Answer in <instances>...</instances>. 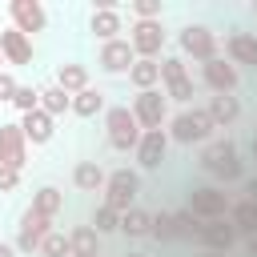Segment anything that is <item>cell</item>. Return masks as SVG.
I'll return each instance as SVG.
<instances>
[{
	"label": "cell",
	"instance_id": "obj_1",
	"mask_svg": "<svg viewBox=\"0 0 257 257\" xmlns=\"http://www.w3.org/2000/svg\"><path fill=\"white\" fill-rule=\"evenodd\" d=\"M197 165L225 189V185H233V181H245V161H241V153H237V141L233 137H213L205 149H201V157H197Z\"/></svg>",
	"mask_w": 257,
	"mask_h": 257
},
{
	"label": "cell",
	"instance_id": "obj_2",
	"mask_svg": "<svg viewBox=\"0 0 257 257\" xmlns=\"http://www.w3.org/2000/svg\"><path fill=\"white\" fill-rule=\"evenodd\" d=\"M165 128H169V141H173V145H185V149H193V145H209L213 133H217V124L209 120V112L197 108V104H189V108H181L177 116H169Z\"/></svg>",
	"mask_w": 257,
	"mask_h": 257
},
{
	"label": "cell",
	"instance_id": "obj_3",
	"mask_svg": "<svg viewBox=\"0 0 257 257\" xmlns=\"http://www.w3.org/2000/svg\"><path fill=\"white\" fill-rule=\"evenodd\" d=\"M104 137H108V149H116V153H137V145H141V124H137V116H133V108L128 104H112L108 112H104Z\"/></svg>",
	"mask_w": 257,
	"mask_h": 257
},
{
	"label": "cell",
	"instance_id": "obj_4",
	"mask_svg": "<svg viewBox=\"0 0 257 257\" xmlns=\"http://www.w3.org/2000/svg\"><path fill=\"white\" fill-rule=\"evenodd\" d=\"M177 48H181L185 60H197V64H209V60L221 56V40H217V32L209 24H185V28H177Z\"/></svg>",
	"mask_w": 257,
	"mask_h": 257
},
{
	"label": "cell",
	"instance_id": "obj_5",
	"mask_svg": "<svg viewBox=\"0 0 257 257\" xmlns=\"http://www.w3.org/2000/svg\"><path fill=\"white\" fill-rule=\"evenodd\" d=\"M137 197H141V173L137 169H112L104 181V205L124 217L128 209H137Z\"/></svg>",
	"mask_w": 257,
	"mask_h": 257
},
{
	"label": "cell",
	"instance_id": "obj_6",
	"mask_svg": "<svg viewBox=\"0 0 257 257\" xmlns=\"http://www.w3.org/2000/svg\"><path fill=\"white\" fill-rule=\"evenodd\" d=\"M165 40H169V32H165L161 20H133L128 24V44H133L137 60H161Z\"/></svg>",
	"mask_w": 257,
	"mask_h": 257
},
{
	"label": "cell",
	"instance_id": "obj_7",
	"mask_svg": "<svg viewBox=\"0 0 257 257\" xmlns=\"http://www.w3.org/2000/svg\"><path fill=\"white\" fill-rule=\"evenodd\" d=\"M128 108H133V116H137L141 133H157V128H165V124H169V96H165V88L137 92Z\"/></svg>",
	"mask_w": 257,
	"mask_h": 257
},
{
	"label": "cell",
	"instance_id": "obj_8",
	"mask_svg": "<svg viewBox=\"0 0 257 257\" xmlns=\"http://www.w3.org/2000/svg\"><path fill=\"white\" fill-rule=\"evenodd\" d=\"M185 209L193 217H201V221H221V217H229L233 201H229V193L221 185H201V189H189V205Z\"/></svg>",
	"mask_w": 257,
	"mask_h": 257
},
{
	"label": "cell",
	"instance_id": "obj_9",
	"mask_svg": "<svg viewBox=\"0 0 257 257\" xmlns=\"http://www.w3.org/2000/svg\"><path fill=\"white\" fill-rule=\"evenodd\" d=\"M48 233H52V217H44V213H36V209H24L12 245H16L20 257H28V253H40V241H44Z\"/></svg>",
	"mask_w": 257,
	"mask_h": 257
},
{
	"label": "cell",
	"instance_id": "obj_10",
	"mask_svg": "<svg viewBox=\"0 0 257 257\" xmlns=\"http://www.w3.org/2000/svg\"><path fill=\"white\" fill-rule=\"evenodd\" d=\"M28 137H24V128H20V120H4L0 124V165H8V169H24L28 165Z\"/></svg>",
	"mask_w": 257,
	"mask_h": 257
},
{
	"label": "cell",
	"instance_id": "obj_11",
	"mask_svg": "<svg viewBox=\"0 0 257 257\" xmlns=\"http://www.w3.org/2000/svg\"><path fill=\"white\" fill-rule=\"evenodd\" d=\"M8 16H12V28L24 32L28 40L48 28V8H44L40 0H12V4H8Z\"/></svg>",
	"mask_w": 257,
	"mask_h": 257
},
{
	"label": "cell",
	"instance_id": "obj_12",
	"mask_svg": "<svg viewBox=\"0 0 257 257\" xmlns=\"http://www.w3.org/2000/svg\"><path fill=\"white\" fill-rule=\"evenodd\" d=\"M96 64H100V72H108V76H128V68L137 64V52H133L128 36L100 44V52H96Z\"/></svg>",
	"mask_w": 257,
	"mask_h": 257
},
{
	"label": "cell",
	"instance_id": "obj_13",
	"mask_svg": "<svg viewBox=\"0 0 257 257\" xmlns=\"http://www.w3.org/2000/svg\"><path fill=\"white\" fill-rule=\"evenodd\" d=\"M201 80H205V88H209L213 96H225V92H237L241 72H237V64H229L225 56H217V60L201 64Z\"/></svg>",
	"mask_w": 257,
	"mask_h": 257
},
{
	"label": "cell",
	"instance_id": "obj_14",
	"mask_svg": "<svg viewBox=\"0 0 257 257\" xmlns=\"http://www.w3.org/2000/svg\"><path fill=\"white\" fill-rule=\"evenodd\" d=\"M169 128H157V133H145L141 137V145H137V165L145 169V173H157L161 165H165V157H169Z\"/></svg>",
	"mask_w": 257,
	"mask_h": 257
},
{
	"label": "cell",
	"instance_id": "obj_15",
	"mask_svg": "<svg viewBox=\"0 0 257 257\" xmlns=\"http://www.w3.org/2000/svg\"><path fill=\"white\" fill-rule=\"evenodd\" d=\"M237 241H241V233L233 229L229 217H221V221H205V229H201V237H197V245H201V249H213V253H229Z\"/></svg>",
	"mask_w": 257,
	"mask_h": 257
},
{
	"label": "cell",
	"instance_id": "obj_16",
	"mask_svg": "<svg viewBox=\"0 0 257 257\" xmlns=\"http://www.w3.org/2000/svg\"><path fill=\"white\" fill-rule=\"evenodd\" d=\"M88 32H92L100 44L120 40V32H124V12H120V8H92V12H88Z\"/></svg>",
	"mask_w": 257,
	"mask_h": 257
},
{
	"label": "cell",
	"instance_id": "obj_17",
	"mask_svg": "<svg viewBox=\"0 0 257 257\" xmlns=\"http://www.w3.org/2000/svg\"><path fill=\"white\" fill-rule=\"evenodd\" d=\"M225 56H229V64H253L257 68V32L233 28L225 36Z\"/></svg>",
	"mask_w": 257,
	"mask_h": 257
},
{
	"label": "cell",
	"instance_id": "obj_18",
	"mask_svg": "<svg viewBox=\"0 0 257 257\" xmlns=\"http://www.w3.org/2000/svg\"><path fill=\"white\" fill-rule=\"evenodd\" d=\"M0 52H4V60L16 64V68H20V64H32V40H28L24 32H16L12 24L0 32Z\"/></svg>",
	"mask_w": 257,
	"mask_h": 257
},
{
	"label": "cell",
	"instance_id": "obj_19",
	"mask_svg": "<svg viewBox=\"0 0 257 257\" xmlns=\"http://www.w3.org/2000/svg\"><path fill=\"white\" fill-rule=\"evenodd\" d=\"M205 112H209V120H213L217 128H233V124L241 120V100H237L233 92H225V96H209Z\"/></svg>",
	"mask_w": 257,
	"mask_h": 257
},
{
	"label": "cell",
	"instance_id": "obj_20",
	"mask_svg": "<svg viewBox=\"0 0 257 257\" xmlns=\"http://www.w3.org/2000/svg\"><path fill=\"white\" fill-rule=\"evenodd\" d=\"M20 128H24L28 145H48V141L56 137V120H52L44 108H36V112H24V116H20Z\"/></svg>",
	"mask_w": 257,
	"mask_h": 257
},
{
	"label": "cell",
	"instance_id": "obj_21",
	"mask_svg": "<svg viewBox=\"0 0 257 257\" xmlns=\"http://www.w3.org/2000/svg\"><path fill=\"white\" fill-rule=\"evenodd\" d=\"M52 84H60L68 96H76V92H84L92 80H88V64H80V60H64V64H56V80Z\"/></svg>",
	"mask_w": 257,
	"mask_h": 257
},
{
	"label": "cell",
	"instance_id": "obj_22",
	"mask_svg": "<svg viewBox=\"0 0 257 257\" xmlns=\"http://www.w3.org/2000/svg\"><path fill=\"white\" fill-rule=\"evenodd\" d=\"M104 181H108V173H104L96 161H76V169H72V185H76L80 193H104Z\"/></svg>",
	"mask_w": 257,
	"mask_h": 257
},
{
	"label": "cell",
	"instance_id": "obj_23",
	"mask_svg": "<svg viewBox=\"0 0 257 257\" xmlns=\"http://www.w3.org/2000/svg\"><path fill=\"white\" fill-rule=\"evenodd\" d=\"M229 221H233V229L249 241V237H257V201H249V197H241V201H233V209H229Z\"/></svg>",
	"mask_w": 257,
	"mask_h": 257
},
{
	"label": "cell",
	"instance_id": "obj_24",
	"mask_svg": "<svg viewBox=\"0 0 257 257\" xmlns=\"http://www.w3.org/2000/svg\"><path fill=\"white\" fill-rule=\"evenodd\" d=\"M100 112H108V104H104V92L100 88H84V92H76L72 96V116H80V120H92V116H100Z\"/></svg>",
	"mask_w": 257,
	"mask_h": 257
},
{
	"label": "cell",
	"instance_id": "obj_25",
	"mask_svg": "<svg viewBox=\"0 0 257 257\" xmlns=\"http://www.w3.org/2000/svg\"><path fill=\"white\" fill-rule=\"evenodd\" d=\"M128 84L137 92H149V88H161V60H137L128 68Z\"/></svg>",
	"mask_w": 257,
	"mask_h": 257
},
{
	"label": "cell",
	"instance_id": "obj_26",
	"mask_svg": "<svg viewBox=\"0 0 257 257\" xmlns=\"http://www.w3.org/2000/svg\"><path fill=\"white\" fill-rule=\"evenodd\" d=\"M68 241H72V257H100V233L92 225H76Z\"/></svg>",
	"mask_w": 257,
	"mask_h": 257
},
{
	"label": "cell",
	"instance_id": "obj_27",
	"mask_svg": "<svg viewBox=\"0 0 257 257\" xmlns=\"http://www.w3.org/2000/svg\"><path fill=\"white\" fill-rule=\"evenodd\" d=\"M40 108L56 120V116H64V112H72V96L60 88V84H44L40 88Z\"/></svg>",
	"mask_w": 257,
	"mask_h": 257
},
{
	"label": "cell",
	"instance_id": "obj_28",
	"mask_svg": "<svg viewBox=\"0 0 257 257\" xmlns=\"http://www.w3.org/2000/svg\"><path fill=\"white\" fill-rule=\"evenodd\" d=\"M28 209H36V213H44V217L56 221V213L64 209V193H60L56 185H40V189L32 193V205H28Z\"/></svg>",
	"mask_w": 257,
	"mask_h": 257
},
{
	"label": "cell",
	"instance_id": "obj_29",
	"mask_svg": "<svg viewBox=\"0 0 257 257\" xmlns=\"http://www.w3.org/2000/svg\"><path fill=\"white\" fill-rule=\"evenodd\" d=\"M120 233H124V237H149V233H153V213L141 209V205L128 209V213L120 217Z\"/></svg>",
	"mask_w": 257,
	"mask_h": 257
},
{
	"label": "cell",
	"instance_id": "obj_30",
	"mask_svg": "<svg viewBox=\"0 0 257 257\" xmlns=\"http://www.w3.org/2000/svg\"><path fill=\"white\" fill-rule=\"evenodd\" d=\"M92 229L100 233V237H108V233H120V213L116 209H108L104 201L92 209Z\"/></svg>",
	"mask_w": 257,
	"mask_h": 257
},
{
	"label": "cell",
	"instance_id": "obj_31",
	"mask_svg": "<svg viewBox=\"0 0 257 257\" xmlns=\"http://www.w3.org/2000/svg\"><path fill=\"white\" fill-rule=\"evenodd\" d=\"M149 237L161 241V245L181 241V237H177V217H173V213H153V233H149Z\"/></svg>",
	"mask_w": 257,
	"mask_h": 257
},
{
	"label": "cell",
	"instance_id": "obj_32",
	"mask_svg": "<svg viewBox=\"0 0 257 257\" xmlns=\"http://www.w3.org/2000/svg\"><path fill=\"white\" fill-rule=\"evenodd\" d=\"M40 257H72V241H68V233L52 229V233L40 241Z\"/></svg>",
	"mask_w": 257,
	"mask_h": 257
},
{
	"label": "cell",
	"instance_id": "obj_33",
	"mask_svg": "<svg viewBox=\"0 0 257 257\" xmlns=\"http://www.w3.org/2000/svg\"><path fill=\"white\" fill-rule=\"evenodd\" d=\"M173 217H177V237H181V241H197V237H201V229H205L201 217H193L189 209H177Z\"/></svg>",
	"mask_w": 257,
	"mask_h": 257
},
{
	"label": "cell",
	"instance_id": "obj_34",
	"mask_svg": "<svg viewBox=\"0 0 257 257\" xmlns=\"http://www.w3.org/2000/svg\"><path fill=\"white\" fill-rule=\"evenodd\" d=\"M193 92H197V88H193V76H181V80H169V84H165V96L177 100L181 108L193 104Z\"/></svg>",
	"mask_w": 257,
	"mask_h": 257
},
{
	"label": "cell",
	"instance_id": "obj_35",
	"mask_svg": "<svg viewBox=\"0 0 257 257\" xmlns=\"http://www.w3.org/2000/svg\"><path fill=\"white\" fill-rule=\"evenodd\" d=\"M12 108H16L20 116H24V112H36V108H40V88H36V84H20L16 96H12Z\"/></svg>",
	"mask_w": 257,
	"mask_h": 257
},
{
	"label": "cell",
	"instance_id": "obj_36",
	"mask_svg": "<svg viewBox=\"0 0 257 257\" xmlns=\"http://www.w3.org/2000/svg\"><path fill=\"white\" fill-rule=\"evenodd\" d=\"M128 16L133 20H161L165 16V4L161 0H128Z\"/></svg>",
	"mask_w": 257,
	"mask_h": 257
},
{
	"label": "cell",
	"instance_id": "obj_37",
	"mask_svg": "<svg viewBox=\"0 0 257 257\" xmlns=\"http://www.w3.org/2000/svg\"><path fill=\"white\" fill-rule=\"evenodd\" d=\"M181 76H189V68H185V56H161V84H169V80H181Z\"/></svg>",
	"mask_w": 257,
	"mask_h": 257
},
{
	"label": "cell",
	"instance_id": "obj_38",
	"mask_svg": "<svg viewBox=\"0 0 257 257\" xmlns=\"http://www.w3.org/2000/svg\"><path fill=\"white\" fill-rule=\"evenodd\" d=\"M16 88H20V80H16V76H12L8 68H4V72H0V104H12Z\"/></svg>",
	"mask_w": 257,
	"mask_h": 257
},
{
	"label": "cell",
	"instance_id": "obj_39",
	"mask_svg": "<svg viewBox=\"0 0 257 257\" xmlns=\"http://www.w3.org/2000/svg\"><path fill=\"white\" fill-rule=\"evenodd\" d=\"M16 185H20V173L8 169V165H0V193H16Z\"/></svg>",
	"mask_w": 257,
	"mask_h": 257
},
{
	"label": "cell",
	"instance_id": "obj_40",
	"mask_svg": "<svg viewBox=\"0 0 257 257\" xmlns=\"http://www.w3.org/2000/svg\"><path fill=\"white\" fill-rule=\"evenodd\" d=\"M241 185H245V197H249V201H257V177H245Z\"/></svg>",
	"mask_w": 257,
	"mask_h": 257
},
{
	"label": "cell",
	"instance_id": "obj_41",
	"mask_svg": "<svg viewBox=\"0 0 257 257\" xmlns=\"http://www.w3.org/2000/svg\"><path fill=\"white\" fill-rule=\"evenodd\" d=\"M0 257H20V253H16V245H12V241H0Z\"/></svg>",
	"mask_w": 257,
	"mask_h": 257
},
{
	"label": "cell",
	"instance_id": "obj_42",
	"mask_svg": "<svg viewBox=\"0 0 257 257\" xmlns=\"http://www.w3.org/2000/svg\"><path fill=\"white\" fill-rule=\"evenodd\" d=\"M245 249H249V257H257V237H249V241H245Z\"/></svg>",
	"mask_w": 257,
	"mask_h": 257
},
{
	"label": "cell",
	"instance_id": "obj_43",
	"mask_svg": "<svg viewBox=\"0 0 257 257\" xmlns=\"http://www.w3.org/2000/svg\"><path fill=\"white\" fill-rule=\"evenodd\" d=\"M197 257H229V253H213V249H201Z\"/></svg>",
	"mask_w": 257,
	"mask_h": 257
},
{
	"label": "cell",
	"instance_id": "obj_44",
	"mask_svg": "<svg viewBox=\"0 0 257 257\" xmlns=\"http://www.w3.org/2000/svg\"><path fill=\"white\" fill-rule=\"evenodd\" d=\"M249 153H253V161H257V128H253V145H249Z\"/></svg>",
	"mask_w": 257,
	"mask_h": 257
},
{
	"label": "cell",
	"instance_id": "obj_45",
	"mask_svg": "<svg viewBox=\"0 0 257 257\" xmlns=\"http://www.w3.org/2000/svg\"><path fill=\"white\" fill-rule=\"evenodd\" d=\"M4 64H8V60H4V52H0V72H4Z\"/></svg>",
	"mask_w": 257,
	"mask_h": 257
},
{
	"label": "cell",
	"instance_id": "obj_46",
	"mask_svg": "<svg viewBox=\"0 0 257 257\" xmlns=\"http://www.w3.org/2000/svg\"><path fill=\"white\" fill-rule=\"evenodd\" d=\"M124 257H145V253H124Z\"/></svg>",
	"mask_w": 257,
	"mask_h": 257
},
{
	"label": "cell",
	"instance_id": "obj_47",
	"mask_svg": "<svg viewBox=\"0 0 257 257\" xmlns=\"http://www.w3.org/2000/svg\"><path fill=\"white\" fill-rule=\"evenodd\" d=\"M253 16H257V0H253Z\"/></svg>",
	"mask_w": 257,
	"mask_h": 257
},
{
	"label": "cell",
	"instance_id": "obj_48",
	"mask_svg": "<svg viewBox=\"0 0 257 257\" xmlns=\"http://www.w3.org/2000/svg\"><path fill=\"white\" fill-rule=\"evenodd\" d=\"M100 257H104V253H100Z\"/></svg>",
	"mask_w": 257,
	"mask_h": 257
}]
</instances>
